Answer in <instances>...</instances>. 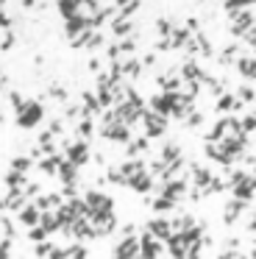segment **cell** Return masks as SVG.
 <instances>
[{"mask_svg":"<svg viewBox=\"0 0 256 259\" xmlns=\"http://www.w3.org/2000/svg\"><path fill=\"white\" fill-rule=\"evenodd\" d=\"M142 64H156V56H153V53H145V56H142Z\"/></svg>","mask_w":256,"mask_h":259,"instance_id":"d6a6232c","label":"cell"},{"mask_svg":"<svg viewBox=\"0 0 256 259\" xmlns=\"http://www.w3.org/2000/svg\"><path fill=\"white\" fill-rule=\"evenodd\" d=\"M50 131H53L56 137L64 134V120H50Z\"/></svg>","mask_w":256,"mask_h":259,"instance_id":"1f68e13d","label":"cell"},{"mask_svg":"<svg viewBox=\"0 0 256 259\" xmlns=\"http://www.w3.org/2000/svg\"><path fill=\"white\" fill-rule=\"evenodd\" d=\"M148 231L153 237H159V240H167V237L173 234V223H170V220H164V218H156V220H150V223H148Z\"/></svg>","mask_w":256,"mask_h":259,"instance_id":"30bf717a","label":"cell"},{"mask_svg":"<svg viewBox=\"0 0 256 259\" xmlns=\"http://www.w3.org/2000/svg\"><path fill=\"white\" fill-rule=\"evenodd\" d=\"M131 31H134V23H131L128 17H114V20H111V34H114V36L125 39Z\"/></svg>","mask_w":256,"mask_h":259,"instance_id":"4fadbf2b","label":"cell"},{"mask_svg":"<svg viewBox=\"0 0 256 259\" xmlns=\"http://www.w3.org/2000/svg\"><path fill=\"white\" fill-rule=\"evenodd\" d=\"M92 120L95 117H83V120H78V137H92L95 134V125H92Z\"/></svg>","mask_w":256,"mask_h":259,"instance_id":"7402d4cb","label":"cell"},{"mask_svg":"<svg viewBox=\"0 0 256 259\" xmlns=\"http://www.w3.org/2000/svg\"><path fill=\"white\" fill-rule=\"evenodd\" d=\"M161 159H164V162H176V159H181V151H178L176 142H164V148H161Z\"/></svg>","mask_w":256,"mask_h":259,"instance_id":"d6986e66","label":"cell"},{"mask_svg":"<svg viewBox=\"0 0 256 259\" xmlns=\"http://www.w3.org/2000/svg\"><path fill=\"white\" fill-rule=\"evenodd\" d=\"M234 103H237V95H231V92H220V95H217V112H234Z\"/></svg>","mask_w":256,"mask_h":259,"instance_id":"2e32d148","label":"cell"},{"mask_svg":"<svg viewBox=\"0 0 256 259\" xmlns=\"http://www.w3.org/2000/svg\"><path fill=\"white\" fill-rule=\"evenodd\" d=\"M231 36H245V31L250 28V25H253V12H250V9H242V12H234L231 14Z\"/></svg>","mask_w":256,"mask_h":259,"instance_id":"5b68a950","label":"cell"},{"mask_svg":"<svg viewBox=\"0 0 256 259\" xmlns=\"http://www.w3.org/2000/svg\"><path fill=\"white\" fill-rule=\"evenodd\" d=\"M245 206H248V201H242V198H234L231 203H226V212H223V220H226V226H234L239 218H242Z\"/></svg>","mask_w":256,"mask_h":259,"instance_id":"52a82bcc","label":"cell"},{"mask_svg":"<svg viewBox=\"0 0 256 259\" xmlns=\"http://www.w3.org/2000/svg\"><path fill=\"white\" fill-rule=\"evenodd\" d=\"M64 156L70 159L72 164H78V167H83V164L89 162V148H87V142L83 140H70V142H64Z\"/></svg>","mask_w":256,"mask_h":259,"instance_id":"3957f363","label":"cell"},{"mask_svg":"<svg viewBox=\"0 0 256 259\" xmlns=\"http://www.w3.org/2000/svg\"><path fill=\"white\" fill-rule=\"evenodd\" d=\"M234 67H237V73L242 75V78L256 81V56H237Z\"/></svg>","mask_w":256,"mask_h":259,"instance_id":"ba28073f","label":"cell"},{"mask_svg":"<svg viewBox=\"0 0 256 259\" xmlns=\"http://www.w3.org/2000/svg\"><path fill=\"white\" fill-rule=\"evenodd\" d=\"M53 242H48V237H45V240H39L36 242V248H33V253H36V256H50V253H53Z\"/></svg>","mask_w":256,"mask_h":259,"instance_id":"603a6c76","label":"cell"},{"mask_svg":"<svg viewBox=\"0 0 256 259\" xmlns=\"http://www.w3.org/2000/svg\"><path fill=\"white\" fill-rule=\"evenodd\" d=\"M237 98H239L242 103H256V92L250 90V87H239V90H237Z\"/></svg>","mask_w":256,"mask_h":259,"instance_id":"4316f807","label":"cell"},{"mask_svg":"<svg viewBox=\"0 0 256 259\" xmlns=\"http://www.w3.org/2000/svg\"><path fill=\"white\" fill-rule=\"evenodd\" d=\"M248 231H256V212H253V220L248 223Z\"/></svg>","mask_w":256,"mask_h":259,"instance_id":"836d02e7","label":"cell"},{"mask_svg":"<svg viewBox=\"0 0 256 259\" xmlns=\"http://www.w3.org/2000/svg\"><path fill=\"white\" fill-rule=\"evenodd\" d=\"M192 181H195V187H200V190H203V187L211 181V173H209L206 167H198V164H192Z\"/></svg>","mask_w":256,"mask_h":259,"instance_id":"e0dca14e","label":"cell"},{"mask_svg":"<svg viewBox=\"0 0 256 259\" xmlns=\"http://www.w3.org/2000/svg\"><path fill=\"white\" fill-rule=\"evenodd\" d=\"M53 101H59V103H67V87H59V84H53L50 87V92H48Z\"/></svg>","mask_w":256,"mask_h":259,"instance_id":"484cf974","label":"cell"},{"mask_svg":"<svg viewBox=\"0 0 256 259\" xmlns=\"http://www.w3.org/2000/svg\"><path fill=\"white\" fill-rule=\"evenodd\" d=\"M56 9L64 20H70L75 14H81V0H56Z\"/></svg>","mask_w":256,"mask_h":259,"instance_id":"8fae6325","label":"cell"},{"mask_svg":"<svg viewBox=\"0 0 256 259\" xmlns=\"http://www.w3.org/2000/svg\"><path fill=\"white\" fill-rule=\"evenodd\" d=\"M237 56H239V48L237 45H228V48H223V53H220L217 62H220V64H234V62H237Z\"/></svg>","mask_w":256,"mask_h":259,"instance_id":"44dd1931","label":"cell"},{"mask_svg":"<svg viewBox=\"0 0 256 259\" xmlns=\"http://www.w3.org/2000/svg\"><path fill=\"white\" fill-rule=\"evenodd\" d=\"M161 253H164V245H161V240H159V237H153L150 231H145V234L139 237V256L153 259V256H161Z\"/></svg>","mask_w":256,"mask_h":259,"instance_id":"277c9868","label":"cell"},{"mask_svg":"<svg viewBox=\"0 0 256 259\" xmlns=\"http://www.w3.org/2000/svg\"><path fill=\"white\" fill-rule=\"evenodd\" d=\"M45 237H48V231L42 229V226H31V231H28V240H33V242H39V240H45Z\"/></svg>","mask_w":256,"mask_h":259,"instance_id":"f1b7e54d","label":"cell"},{"mask_svg":"<svg viewBox=\"0 0 256 259\" xmlns=\"http://www.w3.org/2000/svg\"><path fill=\"white\" fill-rule=\"evenodd\" d=\"M181 78L184 81H200V78H203V67H200L195 59H189V62L181 67Z\"/></svg>","mask_w":256,"mask_h":259,"instance_id":"5bb4252c","label":"cell"},{"mask_svg":"<svg viewBox=\"0 0 256 259\" xmlns=\"http://www.w3.org/2000/svg\"><path fill=\"white\" fill-rule=\"evenodd\" d=\"M156 28H159L161 36H170L173 28H176V23H173V20H167V17H159V20H156Z\"/></svg>","mask_w":256,"mask_h":259,"instance_id":"cb8c5ba5","label":"cell"},{"mask_svg":"<svg viewBox=\"0 0 256 259\" xmlns=\"http://www.w3.org/2000/svg\"><path fill=\"white\" fill-rule=\"evenodd\" d=\"M14 120H17V125H20V128H36V125H42V120H45L42 103H39V101H28L25 109H20Z\"/></svg>","mask_w":256,"mask_h":259,"instance_id":"6da1fadb","label":"cell"},{"mask_svg":"<svg viewBox=\"0 0 256 259\" xmlns=\"http://www.w3.org/2000/svg\"><path fill=\"white\" fill-rule=\"evenodd\" d=\"M256 6V0H226V12L234 14V12H242V9H250Z\"/></svg>","mask_w":256,"mask_h":259,"instance_id":"ffe728a7","label":"cell"},{"mask_svg":"<svg viewBox=\"0 0 256 259\" xmlns=\"http://www.w3.org/2000/svg\"><path fill=\"white\" fill-rule=\"evenodd\" d=\"M245 42H248V45H253L256 48V20H253V25H250L248 31H245V36H242Z\"/></svg>","mask_w":256,"mask_h":259,"instance_id":"4dcf8cb0","label":"cell"},{"mask_svg":"<svg viewBox=\"0 0 256 259\" xmlns=\"http://www.w3.org/2000/svg\"><path fill=\"white\" fill-rule=\"evenodd\" d=\"M114 256H120V259L139 256V237H137V234H128V237H122V240L114 245Z\"/></svg>","mask_w":256,"mask_h":259,"instance_id":"8992f818","label":"cell"},{"mask_svg":"<svg viewBox=\"0 0 256 259\" xmlns=\"http://www.w3.org/2000/svg\"><path fill=\"white\" fill-rule=\"evenodd\" d=\"M253 114H256V106H253Z\"/></svg>","mask_w":256,"mask_h":259,"instance_id":"e575fe53","label":"cell"},{"mask_svg":"<svg viewBox=\"0 0 256 259\" xmlns=\"http://www.w3.org/2000/svg\"><path fill=\"white\" fill-rule=\"evenodd\" d=\"M200 123H203V117H200V112H195V109H189V112H187V125H189V128H198Z\"/></svg>","mask_w":256,"mask_h":259,"instance_id":"f546056e","label":"cell"},{"mask_svg":"<svg viewBox=\"0 0 256 259\" xmlns=\"http://www.w3.org/2000/svg\"><path fill=\"white\" fill-rule=\"evenodd\" d=\"M83 256H89V248L83 245L81 240L67 245V248H61V259H83Z\"/></svg>","mask_w":256,"mask_h":259,"instance_id":"7c38bea8","label":"cell"},{"mask_svg":"<svg viewBox=\"0 0 256 259\" xmlns=\"http://www.w3.org/2000/svg\"><path fill=\"white\" fill-rule=\"evenodd\" d=\"M120 70H122V78H137L139 73H142V62H137V59H122L120 62Z\"/></svg>","mask_w":256,"mask_h":259,"instance_id":"9a60e30c","label":"cell"},{"mask_svg":"<svg viewBox=\"0 0 256 259\" xmlns=\"http://www.w3.org/2000/svg\"><path fill=\"white\" fill-rule=\"evenodd\" d=\"M9 103H11V106H14V112H20V109H25L28 98H22L20 92H9Z\"/></svg>","mask_w":256,"mask_h":259,"instance_id":"83f0119b","label":"cell"},{"mask_svg":"<svg viewBox=\"0 0 256 259\" xmlns=\"http://www.w3.org/2000/svg\"><path fill=\"white\" fill-rule=\"evenodd\" d=\"M39 226H42L48 234H56V231H61V223H59V214L50 212V209H42L39 212Z\"/></svg>","mask_w":256,"mask_h":259,"instance_id":"9c48e42d","label":"cell"},{"mask_svg":"<svg viewBox=\"0 0 256 259\" xmlns=\"http://www.w3.org/2000/svg\"><path fill=\"white\" fill-rule=\"evenodd\" d=\"M33 167V156H14L11 159V170H20V173H28Z\"/></svg>","mask_w":256,"mask_h":259,"instance_id":"ac0fdd59","label":"cell"},{"mask_svg":"<svg viewBox=\"0 0 256 259\" xmlns=\"http://www.w3.org/2000/svg\"><path fill=\"white\" fill-rule=\"evenodd\" d=\"M239 128H242L245 134H253L256 131V114H245V117L239 120Z\"/></svg>","mask_w":256,"mask_h":259,"instance_id":"d4e9b609","label":"cell"},{"mask_svg":"<svg viewBox=\"0 0 256 259\" xmlns=\"http://www.w3.org/2000/svg\"><path fill=\"white\" fill-rule=\"evenodd\" d=\"M142 123H145V134L150 137V140H156V137H161L167 131V117L159 112H148L145 109L142 112Z\"/></svg>","mask_w":256,"mask_h":259,"instance_id":"7a4b0ae2","label":"cell"}]
</instances>
